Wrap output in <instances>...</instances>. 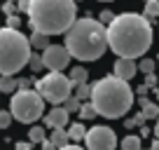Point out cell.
Here are the masks:
<instances>
[{
	"label": "cell",
	"mask_w": 159,
	"mask_h": 150,
	"mask_svg": "<svg viewBox=\"0 0 159 150\" xmlns=\"http://www.w3.org/2000/svg\"><path fill=\"white\" fill-rule=\"evenodd\" d=\"M10 113L21 124H33L45 113V99L35 89H16L10 101Z\"/></svg>",
	"instance_id": "cell-6"
},
{
	"label": "cell",
	"mask_w": 159,
	"mask_h": 150,
	"mask_svg": "<svg viewBox=\"0 0 159 150\" xmlns=\"http://www.w3.org/2000/svg\"><path fill=\"white\" fill-rule=\"evenodd\" d=\"M14 150H33V143H28V141H19V143H14Z\"/></svg>",
	"instance_id": "cell-33"
},
{
	"label": "cell",
	"mask_w": 159,
	"mask_h": 150,
	"mask_svg": "<svg viewBox=\"0 0 159 150\" xmlns=\"http://www.w3.org/2000/svg\"><path fill=\"white\" fill-rule=\"evenodd\" d=\"M16 89H30V80L28 77H19L16 80Z\"/></svg>",
	"instance_id": "cell-32"
},
{
	"label": "cell",
	"mask_w": 159,
	"mask_h": 150,
	"mask_svg": "<svg viewBox=\"0 0 159 150\" xmlns=\"http://www.w3.org/2000/svg\"><path fill=\"white\" fill-rule=\"evenodd\" d=\"M28 24L35 33L47 38L66 35L70 26L77 21V2L75 0H30Z\"/></svg>",
	"instance_id": "cell-2"
},
{
	"label": "cell",
	"mask_w": 159,
	"mask_h": 150,
	"mask_svg": "<svg viewBox=\"0 0 159 150\" xmlns=\"http://www.w3.org/2000/svg\"><path fill=\"white\" fill-rule=\"evenodd\" d=\"M59 150H87V148H82V145H77V143H73V145H63V148H59Z\"/></svg>",
	"instance_id": "cell-36"
},
{
	"label": "cell",
	"mask_w": 159,
	"mask_h": 150,
	"mask_svg": "<svg viewBox=\"0 0 159 150\" xmlns=\"http://www.w3.org/2000/svg\"><path fill=\"white\" fill-rule=\"evenodd\" d=\"M145 87H148V89H157V75H145V82H143Z\"/></svg>",
	"instance_id": "cell-29"
},
{
	"label": "cell",
	"mask_w": 159,
	"mask_h": 150,
	"mask_svg": "<svg viewBox=\"0 0 159 150\" xmlns=\"http://www.w3.org/2000/svg\"><path fill=\"white\" fill-rule=\"evenodd\" d=\"M152 134H154V138H159V120H157V127L152 129Z\"/></svg>",
	"instance_id": "cell-40"
},
{
	"label": "cell",
	"mask_w": 159,
	"mask_h": 150,
	"mask_svg": "<svg viewBox=\"0 0 159 150\" xmlns=\"http://www.w3.org/2000/svg\"><path fill=\"white\" fill-rule=\"evenodd\" d=\"M140 105H143V110H140V113L145 115V120H154V117L159 115V105L152 103V101H145V103H140Z\"/></svg>",
	"instance_id": "cell-18"
},
{
	"label": "cell",
	"mask_w": 159,
	"mask_h": 150,
	"mask_svg": "<svg viewBox=\"0 0 159 150\" xmlns=\"http://www.w3.org/2000/svg\"><path fill=\"white\" fill-rule=\"evenodd\" d=\"M30 42L21 30L0 28V75L14 77L24 66L30 61Z\"/></svg>",
	"instance_id": "cell-5"
},
{
	"label": "cell",
	"mask_w": 159,
	"mask_h": 150,
	"mask_svg": "<svg viewBox=\"0 0 159 150\" xmlns=\"http://www.w3.org/2000/svg\"><path fill=\"white\" fill-rule=\"evenodd\" d=\"M87 150H115L117 148V134L105 124H96L84 136Z\"/></svg>",
	"instance_id": "cell-8"
},
{
	"label": "cell",
	"mask_w": 159,
	"mask_h": 150,
	"mask_svg": "<svg viewBox=\"0 0 159 150\" xmlns=\"http://www.w3.org/2000/svg\"><path fill=\"white\" fill-rule=\"evenodd\" d=\"M28 5H30V0H19V2H16V10L19 12H28Z\"/></svg>",
	"instance_id": "cell-34"
},
{
	"label": "cell",
	"mask_w": 159,
	"mask_h": 150,
	"mask_svg": "<svg viewBox=\"0 0 159 150\" xmlns=\"http://www.w3.org/2000/svg\"><path fill=\"white\" fill-rule=\"evenodd\" d=\"M136 94H138V99H140V103H145V101H148V94H150V89L145 85H140L138 89H136Z\"/></svg>",
	"instance_id": "cell-30"
},
{
	"label": "cell",
	"mask_w": 159,
	"mask_h": 150,
	"mask_svg": "<svg viewBox=\"0 0 159 150\" xmlns=\"http://www.w3.org/2000/svg\"><path fill=\"white\" fill-rule=\"evenodd\" d=\"M115 19V14H112V12H110V10H103V12H101V16H98V21H101V24H110V21H112Z\"/></svg>",
	"instance_id": "cell-28"
},
{
	"label": "cell",
	"mask_w": 159,
	"mask_h": 150,
	"mask_svg": "<svg viewBox=\"0 0 159 150\" xmlns=\"http://www.w3.org/2000/svg\"><path fill=\"white\" fill-rule=\"evenodd\" d=\"M73 89H75V85L63 73H49L35 82V91L52 105H63L73 96Z\"/></svg>",
	"instance_id": "cell-7"
},
{
	"label": "cell",
	"mask_w": 159,
	"mask_h": 150,
	"mask_svg": "<svg viewBox=\"0 0 159 150\" xmlns=\"http://www.w3.org/2000/svg\"><path fill=\"white\" fill-rule=\"evenodd\" d=\"M159 16V0H148L145 2V19H154Z\"/></svg>",
	"instance_id": "cell-23"
},
{
	"label": "cell",
	"mask_w": 159,
	"mask_h": 150,
	"mask_svg": "<svg viewBox=\"0 0 159 150\" xmlns=\"http://www.w3.org/2000/svg\"><path fill=\"white\" fill-rule=\"evenodd\" d=\"M14 94L16 91V80L12 75H0V94Z\"/></svg>",
	"instance_id": "cell-16"
},
{
	"label": "cell",
	"mask_w": 159,
	"mask_h": 150,
	"mask_svg": "<svg viewBox=\"0 0 159 150\" xmlns=\"http://www.w3.org/2000/svg\"><path fill=\"white\" fill-rule=\"evenodd\" d=\"M63 47L77 61H98L108 49V28L87 14L70 26L63 38Z\"/></svg>",
	"instance_id": "cell-3"
},
{
	"label": "cell",
	"mask_w": 159,
	"mask_h": 150,
	"mask_svg": "<svg viewBox=\"0 0 159 150\" xmlns=\"http://www.w3.org/2000/svg\"><path fill=\"white\" fill-rule=\"evenodd\" d=\"M157 120H159V115H157Z\"/></svg>",
	"instance_id": "cell-46"
},
{
	"label": "cell",
	"mask_w": 159,
	"mask_h": 150,
	"mask_svg": "<svg viewBox=\"0 0 159 150\" xmlns=\"http://www.w3.org/2000/svg\"><path fill=\"white\" fill-rule=\"evenodd\" d=\"M12 120H14V117H12L10 110H0V129H7V127L12 124Z\"/></svg>",
	"instance_id": "cell-26"
},
{
	"label": "cell",
	"mask_w": 159,
	"mask_h": 150,
	"mask_svg": "<svg viewBox=\"0 0 159 150\" xmlns=\"http://www.w3.org/2000/svg\"><path fill=\"white\" fill-rule=\"evenodd\" d=\"M19 26H21V19H19L16 14L7 16V28H14V30H19Z\"/></svg>",
	"instance_id": "cell-27"
},
{
	"label": "cell",
	"mask_w": 159,
	"mask_h": 150,
	"mask_svg": "<svg viewBox=\"0 0 159 150\" xmlns=\"http://www.w3.org/2000/svg\"><path fill=\"white\" fill-rule=\"evenodd\" d=\"M150 134H152V129H148V127H145V124L140 127V138H148Z\"/></svg>",
	"instance_id": "cell-37"
},
{
	"label": "cell",
	"mask_w": 159,
	"mask_h": 150,
	"mask_svg": "<svg viewBox=\"0 0 159 150\" xmlns=\"http://www.w3.org/2000/svg\"><path fill=\"white\" fill-rule=\"evenodd\" d=\"M28 66H30V70H33V73H40V70L45 68V63H42V54H30Z\"/></svg>",
	"instance_id": "cell-24"
},
{
	"label": "cell",
	"mask_w": 159,
	"mask_h": 150,
	"mask_svg": "<svg viewBox=\"0 0 159 150\" xmlns=\"http://www.w3.org/2000/svg\"><path fill=\"white\" fill-rule=\"evenodd\" d=\"M134 101L136 91L131 89V85L115 75H105L91 85V105L105 120H119L122 115H126Z\"/></svg>",
	"instance_id": "cell-4"
},
{
	"label": "cell",
	"mask_w": 159,
	"mask_h": 150,
	"mask_svg": "<svg viewBox=\"0 0 159 150\" xmlns=\"http://www.w3.org/2000/svg\"><path fill=\"white\" fill-rule=\"evenodd\" d=\"M45 124L49 127V129H66V124H68V113L63 110V105H54V108L47 113Z\"/></svg>",
	"instance_id": "cell-11"
},
{
	"label": "cell",
	"mask_w": 159,
	"mask_h": 150,
	"mask_svg": "<svg viewBox=\"0 0 159 150\" xmlns=\"http://www.w3.org/2000/svg\"><path fill=\"white\" fill-rule=\"evenodd\" d=\"M134 120H136V124H140V127H143L145 122H148V120H145V115H143V113H138V115H136Z\"/></svg>",
	"instance_id": "cell-38"
},
{
	"label": "cell",
	"mask_w": 159,
	"mask_h": 150,
	"mask_svg": "<svg viewBox=\"0 0 159 150\" xmlns=\"http://www.w3.org/2000/svg\"><path fill=\"white\" fill-rule=\"evenodd\" d=\"M40 145H42V150H56V145L52 143L49 138H45V141H42V143H40Z\"/></svg>",
	"instance_id": "cell-35"
},
{
	"label": "cell",
	"mask_w": 159,
	"mask_h": 150,
	"mask_svg": "<svg viewBox=\"0 0 159 150\" xmlns=\"http://www.w3.org/2000/svg\"><path fill=\"white\" fill-rule=\"evenodd\" d=\"M136 73H138V63L131 59H117L112 66V75L115 77H119V80L129 82L131 77H136Z\"/></svg>",
	"instance_id": "cell-10"
},
{
	"label": "cell",
	"mask_w": 159,
	"mask_h": 150,
	"mask_svg": "<svg viewBox=\"0 0 159 150\" xmlns=\"http://www.w3.org/2000/svg\"><path fill=\"white\" fill-rule=\"evenodd\" d=\"M45 141V129L42 127H30L28 129V143H42Z\"/></svg>",
	"instance_id": "cell-21"
},
{
	"label": "cell",
	"mask_w": 159,
	"mask_h": 150,
	"mask_svg": "<svg viewBox=\"0 0 159 150\" xmlns=\"http://www.w3.org/2000/svg\"><path fill=\"white\" fill-rule=\"evenodd\" d=\"M70 59H73V56L68 54V49H66L63 45H49L42 52V63H45V68L49 70V73H63V70L68 68Z\"/></svg>",
	"instance_id": "cell-9"
},
{
	"label": "cell",
	"mask_w": 159,
	"mask_h": 150,
	"mask_svg": "<svg viewBox=\"0 0 159 150\" xmlns=\"http://www.w3.org/2000/svg\"><path fill=\"white\" fill-rule=\"evenodd\" d=\"M101 2H112V0H101Z\"/></svg>",
	"instance_id": "cell-43"
},
{
	"label": "cell",
	"mask_w": 159,
	"mask_h": 150,
	"mask_svg": "<svg viewBox=\"0 0 159 150\" xmlns=\"http://www.w3.org/2000/svg\"><path fill=\"white\" fill-rule=\"evenodd\" d=\"M154 68H157V61H154V59H148V56H143V59H140V63H138V70H143L145 75H152Z\"/></svg>",
	"instance_id": "cell-22"
},
{
	"label": "cell",
	"mask_w": 159,
	"mask_h": 150,
	"mask_svg": "<svg viewBox=\"0 0 159 150\" xmlns=\"http://www.w3.org/2000/svg\"><path fill=\"white\" fill-rule=\"evenodd\" d=\"M75 2H80V0H75Z\"/></svg>",
	"instance_id": "cell-45"
},
{
	"label": "cell",
	"mask_w": 159,
	"mask_h": 150,
	"mask_svg": "<svg viewBox=\"0 0 159 150\" xmlns=\"http://www.w3.org/2000/svg\"><path fill=\"white\" fill-rule=\"evenodd\" d=\"M70 82H73L75 87L87 85V82H89V73H87L82 66H75V68H70Z\"/></svg>",
	"instance_id": "cell-12"
},
{
	"label": "cell",
	"mask_w": 159,
	"mask_h": 150,
	"mask_svg": "<svg viewBox=\"0 0 159 150\" xmlns=\"http://www.w3.org/2000/svg\"><path fill=\"white\" fill-rule=\"evenodd\" d=\"M14 10H16V5H14V2H10V0H5V5H2V12H5L7 16H12V14H14Z\"/></svg>",
	"instance_id": "cell-31"
},
{
	"label": "cell",
	"mask_w": 159,
	"mask_h": 150,
	"mask_svg": "<svg viewBox=\"0 0 159 150\" xmlns=\"http://www.w3.org/2000/svg\"><path fill=\"white\" fill-rule=\"evenodd\" d=\"M157 66H159V56H157Z\"/></svg>",
	"instance_id": "cell-44"
},
{
	"label": "cell",
	"mask_w": 159,
	"mask_h": 150,
	"mask_svg": "<svg viewBox=\"0 0 159 150\" xmlns=\"http://www.w3.org/2000/svg\"><path fill=\"white\" fill-rule=\"evenodd\" d=\"M28 42H30V47H33V49H42V52H45L47 47L52 45V40L47 38V35H42V33H35V30H33V35L28 38Z\"/></svg>",
	"instance_id": "cell-13"
},
{
	"label": "cell",
	"mask_w": 159,
	"mask_h": 150,
	"mask_svg": "<svg viewBox=\"0 0 159 150\" xmlns=\"http://www.w3.org/2000/svg\"><path fill=\"white\" fill-rule=\"evenodd\" d=\"M75 99H77L80 103L91 101V85H89V82H87V85H77V87H75Z\"/></svg>",
	"instance_id": "cell-17"
},
{
	"label": "cell",
	"mask_w": 159,
	"mask_h": 150,
	"mask_svg": "<svg viewBox=\"0 0 159 150\" xmlns=\"http://www.w3.org/2000/svg\"><path fill=\"white\" fill-rule=\"evenodd\" d=\"M122 150H143L140 148V136H124L122 138Z\"/></svg>",
	"instance_id": "cell-20"
},
{
	"label": "cell",
	"mask_w": 159,
	"mask_h": 150,
	"mask_svg": "<svg viewBox=\"0 0 159 150\" xmlns=\"http://www.w3.org/2000/svg\"><path fill=\"white\" fill-rule=\"evenodd\" d=\"M124 127H126V129H134V127H136V120H124Z\"/></svg>",
	"instance_id": "cell-39"
},
{
	"label": "cell",
	"mask_w": 159,
	"mask_h": 150,
	"mask_svg": "<svg viewBox=\"0 0 159 150\" xmlns=\"http://www.w3.org/2000/svg\"><path fill=\"white\" fill-rule=\"evenodd\" d=\"M49 141L56 145V150L59 148H63V145H68V131L66 129H52V136H49Z\"/></svg>",
	"instance_id": "cell-14"
},
{
	"label": "cell",
	"mask_w": 159,
	"mask_h": 150,
	"mask_svg": "<svg viewBox=\"0 0 159 150\" xmlns=\"http://www.w3.org/2000/svg\"><path fill=\"white\" fill-rule=\"evenodd\" d=\"M150 150H159V138H154V141H152V148H150Z\"/></svg>",
	"instance_id": "cell-41"
},
{
	"label": "cell",
	"mask_w": 159,
	"mask_h": 150,
	"mask_svg": "<svg viewBox=\"0 0 159 150\" xmlns=\"http://www.w3.org/2000/svg\"><path fill=\"white\" fill-rule=\"evenodd\" d=\"M80 105H82V103H80L75 96H70V99L63 103V110H66V113H80Z\"/></svg>",
	"instance_id": "cell-25"
},
{
	"label": "cell",
	"mask_w": 159,
	"mask_h": 150,
	"mask_svg": "<svg viewBox=\"0 0 159 150\" xmlns=\"http://www.w3.org/2000/svg\"><path fill=\"white\" fill-rule=\"evenodd\" d=\"M154 99H157V103H159V87L154 89Z\"/></svg>",
	"instance_id": "cell-42"
},
{
	"label": "cell",
	"mask_w": 159,
	"mask_h": 150,
	"mask_svg": "<svg viewBox=\"0 0 159 150\" xmlns=\"http://www.w3.org/2000/svg\"><path fill=\"white\" fill-rule=\"evenodd\" d=\"M84 136H87V129H84V124H82V122L70 124V129H68V138H70V141H84Z\"/></svg>",
	"instance_id": "cell-15"
},
{
	"label": "cell",
	"mask_w": 159,
	"mask_h": 150,
	"mask_svg": "<svg viewBox=\"0 0 159 150\" xmlns=\"http://www.w3.org/2000/svg\"><path fill=\"white\" fill-rule=\"evenodd\" d=\"M77 115L82 117V120H94V117L98 115V113H96V108L91 105V101H87V103H82V105H80V113H77Z\"/></svg>",
	"instance_id": "cell-19"
},
{
	"label": "cell",
	"mask_w": 159,
	"mask_h": 150,
	"mask_svg": "<svg viewBox=\"0 0 159 150\" xmlns=\"http://www.w3.org/2000/svg\"><path fill=\"white\" fill-rule=\"evenodd\" d=\"M152 47V24L138 12H124L115 14L108 24V49H112L119 59L136 61L145 56V52Z\"/></svg>",
	"instance_id": "cell-1"
}]
</instances>
